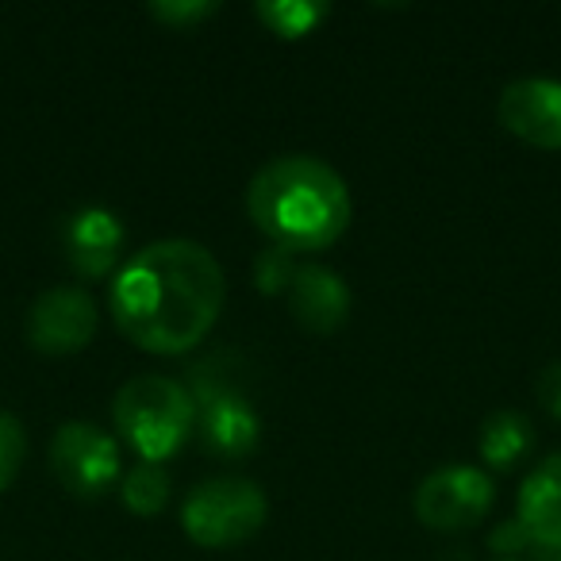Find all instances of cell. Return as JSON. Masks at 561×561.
Instances as JSON below:
<instances>
[{
	"label": "cell",
	"mask_w": 561,
	"mask_h": 561,
	"mask_svg": "<svg viewBox=\"0 0 561 561\" xmlns=\"http://www.w3.org/2000/svg\"><path fill=\"white\" fill-rule=\"evenodd\" d=\"M224 265L196 239H158L112 277L116 328L147 354H188L224 312Z\"/></svg>",
	"instance_id": "cell-1"
},
{
	"label": "cell",
	"mask_w": 561,
	"mask_h": 561,
	"mask_svg": "<svg viewBox=\"0 0 561 561\" xmlns=\"http://www.w3.org/2000/svg\"><path fill=\"white\" fill-rule=\"evenodd\" d=\"M247 216L273 247L305 254L343 239L354 204L335 165L312 154H280L250 178Z\"/></svg>",
	"instance_id": "cell-2"
},
{
	"label": "cell",
	"mask_w": 561,
	"mask_h": 561,
	"mask_svg": "<svg viewBox=\"0 0 561 561\" xmlns=\"http://www.w3.org/2000/svg\"><path fill=\"white\" fill-rule=\"evenodd\" d=\"M112 420L139 461L162 466L181 454V446L196 431V408L181 381L165 374H139L116 389Z\"/></svg>",
	"instance_id": "cell-3"
},
{
	"label": "cell",
	"mask_w": 561,
	"mask_h": 561,
	"mask_svg": "<svg viewBox=\"0 0 561 561\" xmlns=\"http://www.w3.org/2000/svg\"><path fill=\"white\" fill-rule=\"evenodd\" d=\"M265 515H270V500L262 484L224 473L193 484L181 504V530L188 535V542L204 550H227L254 538L265 527Z\"/></svg>",
	"instance_id": "cell-4"
},
{
	"label": "cell",
	"mask_w": 561,
	"mask_h": 561,
	"mask_svg": "<svg viewBox=\"0 0 561 561\" xmlns=\"http://www.w3.org/2000/svg\"><path fill=\"white\" fill-rule=\"evenodd\" d=\"M216 366V358L193 366L188 397L196 408V435L208 454L224 461H242L262 443V420H257L247 392L227 381V374H219Z\"/></svg>",
	"instance_id": "cell-5"
},
{
	"label": "cell",
	"mask_w": 561,
	"mask_h": 561,
	"mask_svg": "<svg viewBox=\"0 0 561 561\" xmlns=\"http://www.w3.org/2000/svg\"><path fill=\"white\" fill-rule=\"evenodd\" d=\"M50 473L78 500H101L116 481H124L119 443L89 420H70L50 438Z\"/></svg>",
	"instance_id": "cell-6"
},
{
	"label": "cell",
	"mask_w": 561,
	"mask_h": 561,
	"mask_svg": "<svg viewBox=\"0 0 561 561\" xmlns=\"http://www.w3.org/2000/svg\"><path fill=\"white\" fill-rule=\"evenodd\" d=\"M415 519L431 530H469L492 512L496 484L489 469L443 466L427 473L415 489Z\"/></svg>",
	"instance_id": "cell-7"
},
{
	"label": "cell",
	"mask_w": 561,
	"mask_h": 561,
	"mask_svg": "<svg viewBox=\"0 0 561 561\" xmlns=\"http://www.w3.org/2000/svg\"><path fill=\"white\" fill-rule=\"evenodd\" d=\"M96 323H101L96 300L78 285H58V289H47L32 300L24 335L32 351L66 358V354H78L93 343Z\"/></svg>",
	"instance_id": "cell-8"
},
{
	"label": "cell",
	"mask_w": 561,
	"mask_h": 561,
	"mask_svg": "<svg viewBox=\"0 0 561 561\" xmlns=\"http://www.w3.org/2000/svg\"><path fill=\"white\" fill-rule=\"evenodd\" d=\"M496 116L515 139L538 150H561V81L519 78L500 93Z\"/></svg>",
	"instance_id": "cell-9"
},
{
	"label": "cell",
	"mask_w": 561,
	"mask_h": 561,
	"mask_svg": "<svg viewBox=\"0 0 561 561\" xmlns=\"http://www.w3.org/2000/svg\"><path fill=\"white\" fill-rule=\"evenodd\" d=\"M124 242H127V227L119 224L116 211L101 208V204L78 208L62 224V254L81 280L108 277L116 270L119 254H124Z\"/></svg>",
	"instance_id": "cell-10"
},
{
	"label": "cell",
	"mask_w": 561,
	"mask_h": 561,
	"mask_svg": "<svg viewBox=\"0 0 561 561\" xmlns=\"http://www.w3.org/2000/svg\"><path fill=\"white\" fill-rule=\"evenodd\" d=\"M515 519L527 530L530 546L542 553H561V450L542 458L519 484Z\"/></svg>",
	"instance_id": "cell-11"
},
{
	"label": "cell",
	"mask_w": 561,
	"mask_h": 561,
	"mask_svg": "<svg viewBox=\"0 0 561 561\" xmlns=\"http://www.w3.org/2000/svg\"><path fill=\"white\" fill-rule=\"evenodd\" d=\"M289 312L312 335H335L351 316V289L331 265H300L289 285Z\"/></svg>",
	"instance_id": "cell-12"
},
{
	"label": "cell",
	"mask_w": 561,
	"mask_h": 561,
	"mask_svg": "<svg viewBox=\"0 0 561 561\" xmlns=\"http://www.w3.org/2000/svg\"><path fill=\"white\" fill-rule=\"evenodd\" d=\"M535 446V427L523 412L515 408H496L492 415H484L481 438H477V450H481L484 466H492L496 473H507L523 461V454Z\"/></svg>",
	"instance_id": "cell-13"
},
{
	"label": "cell",
	"mask_w": 561,
	"mask_h": 561,
	"mask_svg": "<svg viewBox=\"0 0 561 561\" xmlns=\"http://www.w3.org/2000/svg\"><path fill=\"white\" fill-rule=\"evenodd\" d=\"M254 16L277 39H305L331 16V4H323V0H257Z\"/></svg>",
	"instance_id": "cell-14"
},
{
	"label": "cell",
	"mask_w": 561,
	"mask_h": 561,
	"mask_svg": "<svg viewBox=\"0 0 561 561\" xmlns=\"http://www.w3.org/2000/svg\"><path fill=\"white\" fill-rule=\"evenodd\" d=\"M170 492H173V477L165 466H154V461H139L124 473L119 481V500L131 515H158L165 504H170Z\"/></svg>",
	"instance_id": "cell-15"
},
{
	"label": "cell",
	"mask_w": 561,
	"mask_h": 561,
	"mask_svg": "<svg viewBox=\"0 0 561 561\" xmlns=\"http://www.w3.org/2000/svg\"><path fill=\"white\" fill-rule=\"evenodd\" d=\"M297 257H293V250H280V247H265L257 250L254 257V285L265 293V297H280V293H289L293 277H297Z\"/></svg>",
	"instance_id": "cell-16"
},
{
	"label": "cell",
	"mask_w": 561,
	"mask_h": 561,
	"mask_svg": "<svg viewBox=\"0 0 561 561\" xmlns=\"http://www.w3.org/2000/svg\"><path fill=\"white\" fill-rule=\"evenodd\" d=\"M150 20L165 24L170 32H193L196 24H204L208 16H216V0H150L147 4Z\"/></svg>",
	"instance_id": "cell-17"
},
{
	"label": "cell",
	"mask_w": 561,
	"mask_h": 561,
	"mask_svg": "<svg viewBox=\"0 0 561 561\" xmlns=\"http://www.w3.org/2000/svg\"><path fill=\"white\" fill-rule=\"evenodd\" d=\"M27 458V431L24 423L16 420L12 412L0 408V492L9 489L12 481L20 477Z\"/></svg>",
	"instance_id": "cell-18"
},
{
	"label": "cell",
	"mask_w": 561,
	"mask_h": 561,
	"mask_svg": "<svg viewBox=\"0 0 561 561\" xmlns=\"http://www.w3.org/2000/svg\"><path fill=\"white\" fill-rule=\"evenodd\" d=\"M489 546L500 558H519L530 546V538H527V530L519 527V519H504V523H496V530L489 535Z\"/></svg>",
	"instance_id": "cell-19"
},
{
	"label": "cell",
	"mask_w": 561,
	"mask_h": 561,
	"mask_svg": "<svg viewBox=\"0 0 561 561\" xmlns=\"http://www.w3.org/2000/svg\"><path fill=\"white\" fill-rule=\"evenodd\" d=\"M538 400H542V408L553 420H561V358L550 362L542 369V377H538Z\"/></svg>",
	"instance_id": "cell-20"
},
{
	"label": "cell",
	"mask_w": 561,
	"mask_h": 561,
	"mask_svg": "<svg viewBox=\"0 0 561 561\" xmlns=\"http://www.w3.org/2000/svg\"><path fill=\"white\" fill-rule=\"evenodd\" d=\"M496 561H523V558H496Z\"/></svg>",
	"instance_id": "cell-21"
}]
</instances>
